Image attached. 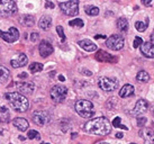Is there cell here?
Masks as SVG:
<instances>
[{"label": "cell", "instance_id": "obj_1", "mask_svg": "<svg viewBox=\"0 0 154 144\" xmlns=\"http://www.w3.org/2000/svg\"><path fill=\"white\" fill-rule=\"evenodd\" d=\"M85 130L89 134H94V135H107L111 132V125L108 118L101 116L86 123Z\"/></svg>", "mask_w": 154, "mask_h": 144}, {"label": "cell", "instance_id": "obj_2", "mask_svg": "<svg viewBox=\"0 0 154 144\" xmlns=\"http://www.w3.org/2000/svg\"><path fill=\"white\" fill-rule=\"evenodd\" d=\"M6 99L8 100L9 105L13 107L16 111H20V113H24L28 109L29 107V102L28 99L19 92H9L6 93Z\"/></svg>", "mask_w": 154, "mask_h": 144}, {"label": "cell", "instance_id": "obj_3", "mask_svg": "<svg viewBox=\"0 0 154 144\" xmlns=\"http://www.w3.org/2000/svg\"><path fill=\"white\" fill-rule=\"evenodd\" d=\"M75 110L83 118H90L94 115V104L86 99H81L75 102Z\"/></svg>", "mask_w": 154, "mask_h": 144}, {"label": "cell", "instance_id": "obj_4", "mask_svg": "<svg viewBox=\"0 0 154 144\" xmlns=\"http://www.w3.org/2000/svg\"><path fill=\"white\" fill-rule=\"evenodd\" d=\"M17 13V6L13 0H0V16L10 17Z\"/></svg>", "mask_w": 154, "mask_h": 144}, {"label": "cell", "instance_id": "obj_5", "mask_svg": "<svg viewBox=\"0 0 154 144\" xmlns=\"http://www.w3.org/2000/svg\"><path fill=\"white\" fill-rule=\"evenodd\" d=\"M59 6H60L61 10L68 16H75L79 13V1L77 0L59 2Z\"/></svg>", "mask_w": 154, "mask_h": 144}, {"label": "cell", "instance_id": "obj_6", "mask_svg": "<svg viewBox=\"0 0 154 144\" xmlns=\"http://www.w3.org/2000/svg\"><path fill=\"white\" fill-rule=\"evenodd\" d=\"M125 44V39L123 36L117 34H114L109 36V37L106 39V45H107L108 49H110L112 51H119L124 47Z\"/></svg>", "mask_w": 154, "mask_h": 144}, {"label": "cell", "instance_id": "obj_7", "mask_svg": "<svg viewBox=\"0 0 154 144\" xmlns=\"http://www.w3.org/2000/svg\"><path fill=\"white\" fill-rule=\"evenodd\" d=\"M68 95V89L64 86L56 85L54 87H52L51 89V98L53 102H62L65 99Z\"/></svg>", "mask_w": 154, "mask_h": 144}, {"label": "cell", "instance_id": "obj_8", "mask_svg": "<svg viewBox=\"0 0 154 144\" xmlns=\"http://www.w3.org/2000/svg\"><path fill=\"white\" fill-rule=\"evenodd\" d=\"M98 86L103 91H114L118 88V82L116 79H112V78L101 77L98 80Z\"/></svg>", "mask_w": 154, "mask_h": 144}, {"label": "cell", "instance_id": "obj_9", "mask_svg": "<svg viewBox=\"0 0 154 144\" xmlns=\"http://www.w3.org/2000/svg\"><path fill=\"white\" fill-rule=\"evenodd\" d=\"M0 37L2 38L4 41H6V42L14 43L19 38V32H18V30L16 27H10L8 32L0 30Z\"/></svg>", "mask_w": 154, "mask_h": 144}, {"label": "cell", "instance_id": "obj_10", "mask_svg": "<svg viewBox=\"0 0 154 144\" xmlns=\"http://www.w3.org/2000/svg\"><path fill=\"white\" fill-rule=\"evenodd\" d=\"M33 122L38 126H44L50 122V115L47 111L37 110L33 114Z\"/></svg>", "mask_w": 154, "mask_h": 144}, {"label": "cell", "instance_id": "obj_11", "mask_svg": "<svg viewBox=\"0 0 154 144\" xmlns=\"http://www.w3.org/2000/svg\"><path fill=\"white\" fill-rule=\"evenodd\" d=\"M16 88L18 92L22 95H32L35 89V86L30 81H18L16 82Z\"/></svg>", "mask_w": 154, "mask_h": 144}, {"label": "cell", "instance_id": "obj_12", "mask_svg": "<svg viewBox=\"0 0 154 144\" xmlns=\"http://www.w3.org/2000/svg\"><path fill=\"white\" fill-rule=\"evenodd\" d=\"M96 60H98L99 62H107V63H116L117 62V58L112 56L111 54L107 53L106 51L99 50L96 54Z\"/></svg>", "mask_w": 154, "mask_h": 144}, {"label": "cell", "instance_id": "obj_13", "mask_svg": "<svg viewBox=\"0 0 154 144\" xmlns=\"http://www.w3.org/2000/svg\"><path fill=\"white\" fill-rule=\"evenodd\" d=\"M38 51L42 58H47L53 53V46L47 41H42L38 45Z\"/></svg>", "mask_w": 154, "mask_h": 144}, {"label": "cell", "instance_id": "obj_14", "mask_svg": "<svg viewBox=\"0 0 154 144\" xmlns=\"http://www.w3.org/2000/svg\"><path fill=\"white\" fill-rule=\"evenodd\" d=\"M138 134L141 137L144 139L145 141V144H154V131L151 130V128H146V127H143L140 130Z\"/></svg>", "mask_w": 154, "mask_h": 144}, {"label": "cell", "instance_id": "obj_15", "mask_svg": "<svg viewBox=\"0 0 154 144\" xmlns=\"http://www.w3.org/2000/svg\"><path fill=\"white\" fill-rule=\"evenodd\" d=\"M141 53L147 59H153L154 58V44L151 42L143 43L141 45Z\"/></svg>", "mask_w": 154, "mask_h": 144}, {"label": "cell", "instance_id": "obj_16", "mask_svg": "<svg viewBox=\"0 0 154 144\" xmlns=\"http://www.w3.org/2000/svg\"><path fill=\"white\" fill-rule=\"evenodd\" d=\"M27 62H28L27 56L24 53H20V54H18L16 58H14L10 61V64H11L13 68L17 69V68H20V67H25L26 64H27Z\"/></svg>", "mask_w": 154, "mask_h": 144}, {"label": "cell", "instance_id": "obj_17", "mask_svg": "<svg viewBox=\"0 0 154 144\" xmlns=\"http://www.w3.org/2000/svg\"><path fill=\"white\" fill-rule=\"evenodd\" d=\"M147 108H149L147 102H146L145 99H140V100L136 102V105H135V108L133 110V114L141 115V114H143V113H145L146 110H147Z\"/></svg>", "mask_w": 154, "mask_h": 144}, {"label": "cell", "instance_id": "obj_18", "mask_svg": "<svg viewBox=\"0 0 154 144\" xmlns=\"http://www.w3.org/2000/svg\"><path fill=\"white\" fill-rule=\"evenodd\" d=\"M13 125L16 127L17 130H19L20 132L27 131V128H28V126H29L28 122H27L25 118H20V117L13 119Z\"/></svg>", "mask_w": 154, "mask_h": 144}, {"label": "cell", "instance_id": "obj_19", "mask_svg": "<svg viewBox=\"0 0 154 144\" xmlns=\"http://www.w3.org/2000/svg\"><path fill=\"white\" fill-rule=\"evenodd\" d=\"M78 44L80 45L81 49H83V50L87 52H94L97 50V45H96L94 43L91 42L90 39H82V41H79Z\"/></svg>", "mask_w": 154, "mask_h": 144}, {"label": "cell", "instance_id": "obj_20", "mask_svg": "<svg viewBox=\"0 0 154 144\" xmlns=\"http://www.w3.org/2000/svg\"><path fill=\"white\" fill-rule=\"evenodd\" d=\"M134 87L132 85H125L122 89L119 90V96L122 98H126V97H131L134 95Z\"/></svg>", "mask_w": 154, "mask_h": 144}, {"label": "cell", "instance_id": "obj_21", "mask_svg": "<svg viewBox=\"0 0 154 144\" xmlns=\"http://www.w3.org/2000/svg\"><path fill=\"white\" fill-rule=\"evenodd\" d=\"M51 24H52V18L50 16H43L38 21V26L44 30H48L51 27Z\"/></svg>", "mask_w": 154, "mask_h": 144}, {"label": "cell", "instance_id": "obj_22", "mask_svg": "<svg viewBox=\"0 0 154 144\" xmlns=\"http://www.w3.org/2000/svg\"><path fill=\"white\" fill-rule=\"evenodd\" d=\"M117 27H118V30H120V32H127V30H128V21H127V19L124 17H120L117 19Z\"/></svg>", "mask_w": 154, "mask_h": 144}, {"label": "cell", "instance_id": "obj_23", "mask_svg": "<svg viewBox=\"0 0 154 144\" xmlns=\"http://www.w3.org/2000/svg\"><path fill=\"white\" fill-rule=\"evenodd\" d=\"M9 77H10V71L4 65H0V83H4L5 81L8 80Z\"/></svg>", "mask_w": 154, "mask_h": 144}, {"label": "cell", "instance_id": "obj_24", "mask_svg": "<svg viewBox=\"0 0 154 144\" xmlns=\"http://www.w3.org/2000/svg\"><path fill=\"white\" fill-rule=\"evenodd\" d=\"M136 79H137V81H140V82H144V83H146V82L150 81V76H149V73H147L146 71L141 70V71L137 73Z\"/></svg>", "mask_w": 154, "mask_h": 144}, {"label": "cell", "instance_id": "obj_25", "mask_svg": "<svg viewBox=\"0 0 154 144\" xmlns=\"http://www.w3.org/2000/svg\"><path fill=\"white\" fill-rule=\"evenodd\" d=\"M19 21H20V24H22L23 26H27V27H28V26H33L34 25V17L26 15V16H23Z\"/></svg>", "mask_w": 154, "mask_h": 144}, {"label": "cell", "instance_id": "obj_26", "mask_svg": "<svg viewBox=\"0 0 154 144\" xmlns=\"http://www.w3.org/2000/svg\"><path fill=\"white\" fill-rule=\"evenodd\" d=\"M43 70V64L38 63V62H34V63L29 64V71L30 73H37Z\"/></svg>", "mask_w": 154, "mask_h": 144}, {"label": "cell", "instance_id": "obj_27", "mask_svg": "<svg viewBox=\"0 0 154 144\" xmlns=\"http://www.w3.org/2000/svg\"><path fill=\"white\" fill-rule=\"evenodd\" d=\"M86 14L89 15V16H97L99 14V8L96 7V6H87Z\"/></svg>", "mask_w": 154, "mask_h": 144}, {"label": "cell", "instance_id": "obj_28", "mask_svg": "<svg viewBox=\"0 0 154 144\" xmlns=\"http://www.w3.org/2000/svg\"><path fill=\"white\" fill-rule=\"evenodd\" d=\"M149 25V18H146V21L143 23V21H136L135 23V27L138 32H144L146 30V27Z\"/></svg>", "mask_w": 154, "mask_h": 144}, {"label": "cell", "instance_id": "obj_29", "mask_svg": "<svg viewBox=\"0 0 154 144\" xmlns=\"http://www.w3.org/2000/svg\"><path fill=\"white\" fill-rule=\"evenodd\" d=\"M112 126L116 127V128H123L125 131H127L128 130V127L123 125V124H120V117H115L114 121H112Z\"/></svg>", "mask_w": 154, "mask_h": 144}, {"label": "cell", "instance_id": "obj_30", "mask_svg": "<svg viewBox=\"0 0 154 144\" xmlns=\"http://www.w3.org/2000/svg\"><path fill=\"white\" fill-rule=\"evenodd\" d=\"M69 25L72 26V27H83L85 23H83V20L80 19V18H75V19H73V20L69 21Z\"/></svg>", "mask_w": 154, "mask_h": 144}, {"label": "cell", "instance_id": "obj_31", "mask_svg": "<svg viewBox=\"0 0 154 144\" xmlns=\"http://www.w3.org/2000/svg\"><path fill=\"white\" fill-rule=\"evenodd\" d=\"M27 137H28L29 140H34V139L39 140V139H41V135H39V133L37 131L30 130V131H28V133H27Z\"/></svg>", "mask_w": 154, "mask_h": 144}, {"label": "cell", "instance_id": "obj_32", "mask_svg": "<svg viewBox=\"0 0 154 144\" xmlns=\"http://www.w3.org/2000/svg\"><path fill=\"white\" fill-rule=\"evenodd\" d=\"M56 32H57V34L60 35L61 37V41L62 42H64L65 41V35H64V32H63V27L62 26H56Z\"/></svg>", "mask_w": 154, "mask_h": 144}, {"label": "cell", "instance_id": "obj_33", "mask_svg": "<svg viewBox=\"0 0 154 144\" xmlns=\"http://www.w3.org/2000/svg\"><path fill=\"white\" fill-rule=\"evenodd\" d=\"M142 44H143V39L140 36H136V37L134 38V43H133V47L134 49H137L138 46H141Z\"/></svg>", "mask_w": 154, "mask_h": 144}, {"label": "cell", "instance_id": "obj_34", "mask_svg": "<svg viewBox=\"0 0 154 144\" xmlns=\"http://www.w3.org/2000/svg\"><path fill=\"white\" fill-rule=\"evenodd\" d=\"M146 121H147L146 117H137V126H140V127L145 126Z\"/></svg>", "mask_w": 154, "mask_h": 144}, {"label": "cell", "instance_id": "obj_35", "mask_svg": "<svg viewBox=\"0 0 154 144\" xmlns=\"http://www.w3.org/2000/svg\"><path fill=\"white\" fill-rule=\"evenodd\" d=\"M38 36L39 35L37 34V33H32V34H30V41H32V42H37V39H38Z\"/></svg>", "mask_w": 154, "mask_h": 144}, {"label": "cell", "instance_id": "obj_36", "mask_svg": "<svg viewBox=\"0 0 154 144\" xmlns=\"http://www.w3.org/2000/svg\"><path fill=\"white\" fill-rule=\"evenodd\" d=\"M45 7H46L47 9H53V8H54V4H53V2H51V1H46Z\"/></svg>", "mask_w": 154, "mask_h": 144}, {"label": "cell", "instance_id": "obj_37", "mask_svg": "<svg viewBox=\"0 0 154 144\" xmlns=\"http://www.w3.org/2000/svg\"><path fill=\"white\" fill-rule=\"evenodd\" d=\"M27 76H28V74H27L26 72H24V73H20V74L18 76V78H19V79H25V78H27Z\"/></svg>", "mask_w": 154, "mask_h": 144}, {"label": "cell", "instance_id": "obj_38", "mask_svg": "<svg viewBox=\"0 0 154 144\" xmlns=\"http://www.w3.org/2000/svg\"><path fill=\"white\" fill-rule=\"evenodd\" d=\"M82 73H85L86 76H92V72L89 70H82Z\"/></svg>", "mask_w": 154, "mask_h": 144}, {"label": "cell", "instance_id": "obj_39", "mask_svg": "<svg viewBox=\"0 0 154 144\" xmlns=\"http://www.w3.org/2000/svg\"><path fill=\"white\" fill-rule=\"evenodd\" d=\"M94 38H96V39H99V38H106V39H107V36H105V35L97 34L96 36H94Z\"/></svg>", "mask_w": 154, "mask_h": 144}, {"label": "cell", "instance_id": "obj_40", "mask_svg": "<svg viewBox=\"0 0 154 144\" xmlns=\"http://www.w3.org/2000/svg\"><path fill=\"white\" fill-rule=\"evenodd\" d=\"M116 137H117V139H122V137H123V133H117V134H116Z\"/></svg>", "mask_w": 154, "mask_h": 144}, {"label": "cell", "instance_id": "obj_41", "mask_svg": "<svg viewBox=\"0 0 154 144\" xmlns=\"http://www.w3.org/2000/svg\"><path fill=\"white\" fill-rule=\"evenodd\" d=\"M151 42H152V44H154V30H153V33L151 34Z\"/></svg>", "mask_w": 154, "mask_h": 144}, {"label": "cell", "instance_id": "obj_42", "mask_svg": "<svg viewBox=\"0 0 154 144\" xmlns=\"http://www.w3.org/2000/svg\"><path fill=\"white\" fill-rule=\"evenodd\" d=\"M150 4H152V1H151V0H147V1H143V5H146V6H147V5H150Z\"/></svg>", "mask_w": 154, "mask_h": 144}, {"label": "cell", "instance_id": "obj_43", "mask_svg": "<svg viewBox=\"0 0 154 144\" xmlns=\"http://www.w3.org/2000/svg\"><path fill=\"white\" fill-rule=\"evenodd\" d=\"M59 80H60V81H65V78L63 76H59Z\"/></svg>", "mask_w": 154, "mask_h": 144}, {"label": "cell", "instance_id": "obj_44", "mask_svg": "<svg viewBox=\"0 0 154 144\" xmlns=\"http://www.w3.org/2000/svg\"><path fill=\"white\" fill-rule=\"evenodd\" d=\"M151 113H152V115L154 116V105H152V107H151Z\"/></svg>", "mask_w": 154, "mask_h": 144}, {"label": "cell", "instance_id": "obj_45", "mask_svg": "<svg viewBox=\"0 0 154 144\" xmlns=\"http://www.w3.org/2000/svg\"><path fill=\"white\" fill-rule=\"evenodd\" d=\"M77 135H78L77 133H73V134H72V137L74 139V137H77Z\"/></svg>", "mask_w": 154, "mask_h": 144}, {"label": "cell", "instance_id": "obj_46", "mask_svg": "<svg viewBox=\"0 0 154 144\" xmlns=\"http://www.w3.org/2000/svg\"><path fill=\"white\" fill-rule=\"evenodd\" d=\"M19 140L24 141V140H25V137H24V136H19Z\"/></svg>", "mask_w": 154, "mask_h": 144}, {"label": "cell", "instance_id": "obj_47", "mask_svg": "<svg viewBox=\"0 0 154 144\" xmlns=\"http://www.w3.org/2000/svg\"><path fill=\"white\" fill-rule=\"evenodd\" d=\"M98 144H109V143H107V142H100V143H98Z\"/></svg>", "mask_w": 154, "mask_h": 144}, {"label": "cell", "instance_id": "obj_48", "mask_svg": "<svg viewBox=\"0 0 154 144\" xmlns=\"http://www.w3.org/2000/svg\"><path fill=\"white\" fill-rule=\"evenodd\" d=\"M41 144H50V143H41Z\"/></svg>", "mask_w": 154, "mask_h": 144}, {"label": "cell", "instance_id": "obj_49", "mask_svg": "<svg viewBox=\"0 0 154 144\" xmlns=\"http://www.w3.org/2000/svg\"><path fill=\"white\" fill-rule=\"evenodd\" d=\"M129 144H136V143H129Z\"/></svg>", "mask_w": 154, "mask_h": 144}]
</instances>
